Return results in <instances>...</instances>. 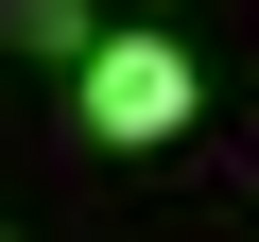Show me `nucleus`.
I'll return each instance as SVG.
<instances>
[{"mask_svg":"<svg viewBox=\"0 0 259 242\" xmlns=\"http://www.w3.org/2000/svg\"><path fill=\"white\" fill-rule=\"evenodd\" d=\"M69 121H87L104 156H173L190 121H207L190 35H173V18H104V35H87V69H69Z\"/></svg>","mask_w":259,"mask_h":242,"instance_id":"obj_1","label":"nucleus"},{"mask_svg":"<svg viewBox=\"0 0 259 242\" xmlns=\"http://www.w3.org/2000/svg\"><path fill=\"white\" fill-rule=\"evenodd\" d=\"M87 35H104V0H0V52H18V69H87Z\"/></svg>","mask_w":259,"mask_h":242,"instance_id":"obj_2","label":"nucleus"},{"mask_svg":"<svg viewBox=\"0 0 259 242\" xmlns=\"http://www.w3.org/2000/svg\"><path fill=\"white\" fill-rule=\"evenodd\" d=\"M139 18H173V0H139Z\"/></svg>","mask_w":259,"mask_h":242,"instance_id":"obj_3","label":"nucleus"}]
</instances>
